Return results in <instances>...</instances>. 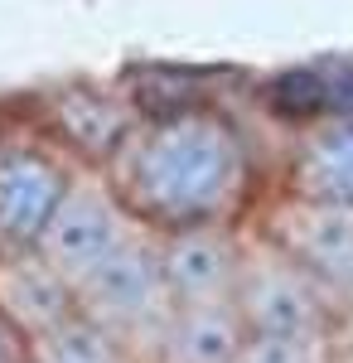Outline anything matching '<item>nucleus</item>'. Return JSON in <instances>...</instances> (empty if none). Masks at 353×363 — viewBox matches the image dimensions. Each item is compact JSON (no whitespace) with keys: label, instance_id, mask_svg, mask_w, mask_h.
<instances>
[{"label":"nucleus","instance_id":"f257e3e1","mask_svg":"<svg viewBox=\"0 0 353 363\" xmlns=\"http://www.w3.org/2000/svg\"><path fill=\"white\" fill-rule=\"evenodd\" d=\"M102 174L150 233L208 223L247 228L262 194V155L252 131L237 112L208 97L150 107Z\"/></svg>","mask_w":353,"mask_h":363},{"label":"nucleus","instance_id":"f03ea898","mask_svg":"<svg viewBox=\"0 0 353 363\" xmlns=\"http://www.w3.org/2000/svg\"><path fill=\"white\" fill-rule=\"evenodd\" d=\"M78 310L102 325L136 363H155L174 320V296L160 272V238L140 233L78 286Z\"/></svg>","mask_w":353,"mask_h":363},{"label":"nucleus","instance_id":"7ed1b4c3","mask_svg":"<svg viewBox=\"0 0 353 363\" xmlns=\"http://www.w3.org/2000/svg\"><path fill=\"white\" fill-rule=\"evenodd\" d=\"M232 306L242 315L247 335H271V339L344 335L353 315L305 267H296L281 247H271L252 223H247V238H242V272H237Z\"/></svg>","mask_w":353,"mask_h":363},{"label":"nucleus","instance_id":"20e7f679","mask_svg":"<svg viewBox=\"0 0 353 363\" xmlns=\"http://www.w3.org/2000/svg\"><path fill=\"white\" fill-rule=\"evenodd\" d=\"M145 116H150V102L136 87L78 78L63 87H39L29 97L25 126H34L44 140H54L78 169H107Z\"/></svg>","mask_w":353,"mask_h":363},{"label":"nucleus","instance_id":"39448f33","mask_svg":"<svg viewBox=\"0 0 353 363\" xmlns=\"http://www.w3.org/2000/svg\"><path fill=\"white\" fill-rule=\"evenodd\" d=\"M140 233H150V228L136 223V213L121 203V194L111 189L107 174L102 169H78L68 194L58 199L44 238H39V257L58 277L73 281V291H78L111 252H121Z\"/></svg>","mask_w":353,"mask_h":363},{"label":"nucleus","instance_id":"423d86ee","mask_svg":"<svg viewBox=\"0 0 353 363\" xmlns=\"http://www.w3.org/2000/svg\"><path fill=\"white\" fill-rule=\"evenodd\" d=\"M78 165L34 126L0 131V257L39 247Z\"/></svg>","mask_w":353,"mask_h":363},{"label":"nucleus","instance_id":"0eeeda50","mask_svg":"<svg viewBox=\"0 0 353 363\" xmlns=\"http://www.w3.org/2000/svg\"><path fill=\"white\" fill-rule=\"evenodd\" d=\"M252 228L271 247L286 252L296 267H305L334 301H344L353 310V213L349 208L276 189L267 203H257Z\"/></svg>","mask_w":353,"mask_h":363},{"label":"nucleus","instance_id":"6e6552de","mask_svg":"<svg viewBox=\"0 0 353 363\" xmlns=\"http://www.w3.org/2000/svg\"><path fill=\"white\" fill-rule=\"evenodd\" d=\"M276 189L353 213V112H320L296 121L281 150Z\"/></svg>","mask_w":353,"mask_h":363},{"label":"nucleus","instance_id":"1a4fd4ad","mask_svg":"<svg viewBox=\"0 0 353 363\" xmlns=\"http://www.w3.org/2000/svg\"><path fill=\"white\" fill-rule=\"evenodd\" d=\"M160 238V272L174 306H228L242 272V238L247 228L208 223L155 233Z\"/></svg>","mask_w":353,"mask_h":363},{"label":"nucleus","instance_id":"9d476101","mask_svg":"<svg viewBox=\"0 0 353 363\" xmlns=\"http://www.w3.org/2000/svg\"><path fill=\"white\" fill-rule=\"evenodd\" d=\"M0 315L29 344V339L49 335L54 325H63L68 315H78V291L39 257V247L5 252L0 257Z\"/></svg>","mask_w":353,"mask_h":363},{"label":"nucleus","instance_id":"9b49d317","mask_svg":"<svg viewBox=\"0 0 353 363\" xmlns=\"http://www.w3.org/2000/svg\"><path fill=\"white\" fill-rule=\"evenodd\" d=\"M247 344L237 306H179L155 363H232Z\"/></svg>","mask_w":353,"mask_h":363},{"label":"nucleus","instance_id":"f8f14e48","mask_svg":"<svg viewBox=\"0 0 353 363\" xmlns=\"http://www.w3.org/2000/svg\"><path fill=\"white\" fill-rule=\"evenodd\" d=\"M29 363H136V359L78 310L63 325H54L49 335L29 339Z\"/></svg>","mask_w":353,"mask_h":363},{"label":"nucleus","instance_id":"ddd939ff","mask_svg":"<svg viewBox=\"0 0 353 363\" xmlns=\"http://www.w3.org/2000/svg\"><path fill=\"white\" fill-rule=\"evenodd\" d=\"M349 344L344 335L325 339H271V335H247L242 354L232 363H344Z\"/></svg>","mask_w":353,"mask_h":363},{"label":"nucleus","instance_id":"4468645a","mask_svg":"<svg viewBox=\"0 0 353 363\" xmlns=\"http://www.w3.org/2000/svg\"><path fill=\"white\" fill-rule=\"evenodd\" d=\"M0 363H29V344L5 325V315H0Z\"/></svg>","mask_w":353,"mask_h":363}]
</instances>
